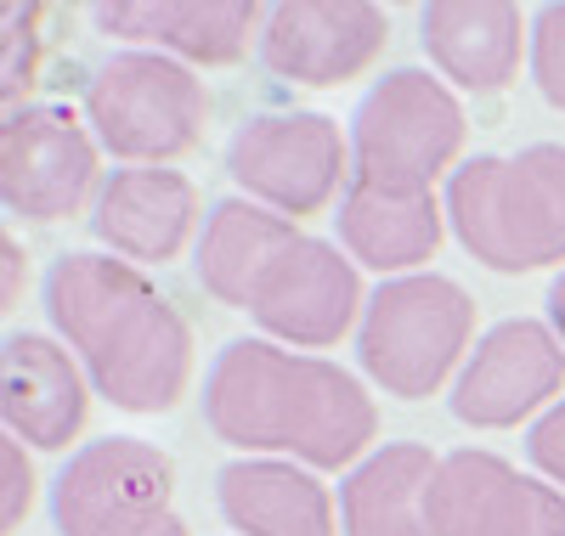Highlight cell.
I'll return each mask as SVG.
<instances>
[{
  "label": "cell",
  "instance_id": "obj_1",
  "mask_svg": "<svg viewBox=\"0 0 565 536\" xmlns=\"http://www.w3.org/2000/svg\"><path fill=\"white\" fill-rule=\"evenodd\" d=\"M204 424L244 458L356 469L380 441V407L356 373L271 339H232L204 378Z\"/></svg>",
  "mask_w": 565,
  "mask_h": 536
},
{
  "label": "cell",
  "instance_id": "obj_2",
  "mask_svg": "<svg viewBox=\"0 0 565 536\" xmlns=\"http://www.w3.org/2000/svg\"><path fill=\"white\" fill-rule=\"evenodd\" d=\"M204 294L249 311L271 345L328 351L351 328H362V277L340 243H322L249 199H226L210 210L199 237Z\"/></svg>",
  "mask_w": 565,
  "mask_h": 536
},
{
  "label": "cell",
  "instance_id": "obj_3",
  "mask_svg": "<svg viewBox=\"0 0 565 536\" xmlns=\"http://www.w3.org/2000/svg\"><path fill=\"white\" fill-rule=\"evenodd\" d=\"M45 311L97 396L130 418L175 412L193 384V328L159 282L119 255H63L45 271Z\"/></svg>",
  "mask_w": 565,
  "mask_h": 536
},
{
  "label": "cell",
  "instance_id": "obj_4",
  "mask_svg": "<svg viewBox=\"0 0 565 536\" xmlns=\"http://www.w3.org/2000/svg\"><path fill=\"white\" fill-rule=\"evenodd\" d=\"M447 226L469 260L498 277L565 266V148L532 141L521 153H481L447 181Z\"/></svg>",
  "mask_w": 565,
  "mask_h": 536
},
{
  "label": "cell",
  "instance_id": "obj_5",
  "mask_svg": "<svg viewBox=\"0 0 565 536\" xmlns=\"http://www.w3.org/2000/svg\"><path fill=\"white\" fill-rule=\"evenodd\" d=\"M469 345H481L476 300L441 271L380 282L356 328L362 373L396 401H430L447 378L463 373Z\"/></svg>",
  "mask_w": 565,
  "mask_h": 536
},
{
  "label": "cell",
  "instance_id": "obj_6",
  "mask_svg": "<svg viewBox=\"0 0 565 536\" xmlns=\"http://www.w3.org/2000/svg\"><path fill=\"white\" fill-rule=\"evenodd\" d=\"M458 90L424 68H396L351 114V181L385 192H436L463 153Z\"/></svg>",
  "mask_w": 565,
  "mask_h": 536
},
{
  "label": "cell",
  "instance_id": "obj_7",
  "mask_svg": "<svg viewBox=\"0 0 565 536\" xmlns=\"http://www.w3.org/2000/svg\"><path fill=\"white\" fill-rule=\"evenodd\" d=\"M85 125L103 153L130 170H170V159L193 153L210 125V85L159 52H119L85 85Z\"/></svg>",
  "mask_w": 565,
  "mask_h": 536
},
{
  "label": "cell",
  "instance_id": "obj_8",
  "mask_svg": "<svg viewBox=\"0 0 565 536\" xmlns=\"http://www.w3.org/2000/svg\"><path fill=\"white\" fill-rule=\"evenodd\" d=\"M52 519L63 536H186L170 452L136 435L79 447L52 485Z\"/></svg>",
  "mask_w": 565,
  "mask_h": 536
},
{
  "label": "cell",
  "instance_id": "obj_9",
  "mask_svg": "<svg viewBox=\"0 0 565 536\" xmlns=\"http://www.w3.org/2000/svg\"><path fill=\"white\" fill-rule=\"evenodd\" d=\"M226 175L249 204L300 226L351 181V136L328 114H260L226 141Z\"/></svg>",
  "mask_w": 565,
  "mask_h": 536
},
{
  "label": "cell",
  "instance_id": "obj_10",
  "mask_svg": "<svg viewBox=\"0 0 565 536\" xmlns=\"http://www.w3.org/2000/svg\"><path fill=\"white\" fill-rule=\"evenodd\" d=\"M103 141L68 103L12 108L0 125V199L12 215L57 226L103 199Z\"/></svg>",
  "mask_w": 565,
  "mask_h": 536
},
{
  "label": "cell",
  "instance_id": "obj_11",
  "mask_svg": "<svg viewBox=\"0 0 565 536\" xmlns=\"http://www.w3.org/2000/svg\"><path fill=\"white\" fill-rule=\"evenodd\" d=\"M452 418L469 429H514L565 401V339L537 317H509L481 333L452 378Z\"/></svg>",
  "mask_w": 565,
  "mask_h": 536
},
{
  "label": "cell",
  "instance_id": "obj_12",
  "mask_svg": "<svg viewBox=\"0 0 565 536\" xmlns=\"http://www.w3.org/2000/svg\"><path fill=\"white\" fill-rule=\"evenodd\" d=\"M391 45V18L367 0H277L260 23V63L306 90L362 79Z\"/></svg>",
  "mask_w": 565,
  "mask_h": 536
},
{
  "label": "cell",
  "instance_id": "obj_13",
  "mask_svg": "<svg viewBox=\"0 0 565 536\" xmlns=\"http://www.w3.org/2000/svg\"><path fill=\"white\" fill-rule=\"evenodd\" d=\"M436 536H565V492L521 474L487 447H458L441 458L430 485Z\"/></svg>",
  "mask_w": 565,
  "mask_h": 536
},
{
  "label": "cell",
  "instance_id": "obj_14",
  "mask_svg": "<svg viewBox=\"0 0 565 536\" xmlns=\"http://www.w3.org/2000/svg\"><path fill=\"white\" fill-rule=\"evenodd\" d=\"M90 23L108 40H125L130 52H159L186 68H226L249 45H260L266 7L255 0H103L90 7Z\"/></svg>",
  "mask_w": 565,
  "mask_h": 536
},
{
  "label": "cell",
  "instance_id": "obj_15",
  "mask_svg": "<svg viewBox=\"0 0 565 536\" xmlns=\"http://www.w3.org/2000/svg\"><path fill=\"white\" fill-rule=\"evenodd\" d=\"M0 418L34 452H63L90 418V378L52 333H12L0 351Z\"/></svg>",
  "mask_w": 565,
  "mask_h": 536
},
{
  "label": "cell",
  "instance_id": "obj_16",
  "mask_svg": "<svg viewBox=\"0 0 565 536\" xmlns=\"http://www.w3.org/2000/svg\"><path fill=\"white\" fill-rule=\"evenodd\" d=\"M418 40L441 79L469 96H498L521 79V57H532V18L509 0H436L418 12Z\"/></svg>",
  "mask_w": 565,
  "mask_h": 536
},
{
  "label": "cell",
  "instance_id": "obj_17",
  "mask_svg": "<svg viewBox=\"0 0 565 536\" xmlns=\"http://www.w3.org/2000/svg\"><path fill=\"white\" fill-rule=\"evenodd\" d=\"M199 215L204 199L181 170H114L90 226L108 243V255L130 266H170L193 243Z\"/></svg>",
  "mask_w": 565,
  "mask_h": 536
},
{
  "label": "cell",
  "instance_id": "obj_18",
  "mask_svg": "<svg viewBox=\"0 0 565 536\" xmlns=\"http://www.w3.org/2000/svg\"><path fill=\"white\" fill-rule=\"evenodd\" d=\"M340 249L391 277H418L424 260H436L441 237H447V204H436V192H385V186H362L351 181L340 199Z\"/></svg>",
  "mask_w": 565,
  "mask_h": 536
},
{
  "label": "cell",
  "instance_id": "obj_19",
  "mask_svg": "<svg viewBox=\"0 0 565 536\" xmlns=\"http://www.w3.org/2000/svg\"><path fill=\"white\" fill-rule=\"evenodd\" d=\"M215 503L238 536H345L328 485L282 458H232L215 474Z\"/></svg>",
  "mask_w": 565,
  "mask_h": 536
},
{
  "label": "cell",
  "instance_id": "obj_20",
  "mask_svg": "<svg viewBox=\"0 0 565 536\" xmlns=\"http://www.w3.org/2000/svg\"><path fill=\"white\" fill-rule=\"evenodd\" d=\"M441 458L418 441L373 447L340 485V530L345 536H436L430 530V485Z\"/></svg>",
  "mask_w": 565,
  "mask_h": 536
},
{
  "label": "cell",
  "instance_id": "obj_21",
  "mask_svg": "<svg viewBox=\"0 0 565 536\" xmlns=\"http://www.w3.org/2000/svg\"><path fill=\"white\" fill-rule=\"evenodd\" d=\"M532 79L543 103L565 114V0H548L532 12Z\"/></svg>",
  "mask_w": 565,
  "mask_h": 536
},
{
  "label": "cell",
  "instance_id": "obj_22",
  "mask_svg": "<svg viewBox=\"0 0 565 536\" xmlns=\"http://www.w3.org/2000/svg\"><path fill=\"white\" fill-rule=\"evenodd\" d=\"M29 508H34V463L18 435H7L0 441V530H23Z\"/></svg>",
  "mask_w": 565,
  "mask_h": 536
},
{
  "label": "cell",
  "instance_id": "obj_23",
  "mask_svg": "<svg viewBox=\"0 0 565 536\" xmlns=\"http://www.w3.org/2000/svg\"><path fill=\"white\" fill-rule=\"evenodd\" d=\"M526 452H532V469H537L548 485H565V401H554V407L532 424Z\"/></svg>",
  "mask_w": 565,
  "mask_h": 536
},
{
  "label": "cell",
  "instance_id": "obj_24",
  "mask_svg": "<svg viewBox=\"0 0 565 536\" xmlns=\"http://www.w3.org/2000/svg\"><path fill=\"white\" fill-rule=\"evenodd\" d=\"M0 260H7V288H0V305H18V294H23V277H29V255L18 249V237L7 232V237H0Z\"/></svg>",
  "mask_w": 565,
  "mask_h": 536
},
{
  "label": "cell",
  "instance_id": "obj_25",
  "mask_svg": "<svg viewBox=\"0 0 565 536\" xmlns=\"http://www.w3.org/2000/svg\"><path fill=\"white\" fill-rule=\"evenodd\" d=\"M548 328L565 339V271L554 277V288H548Z\"/></svg>",
  "mask_w": 565,
  "mask_h": 536
}]
</instances>
